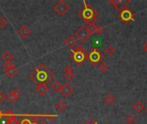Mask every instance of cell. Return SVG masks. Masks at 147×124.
I'll return each instance as SVG.
<instances>
[{"mask_svg": "<svg viewBox=\"0 0 147 124\" xmlns=\"http://www.w3.org/2000/svg\"><path fill=\"white\" fill-rule=\"evenodd\" d=\"M29 78L36 85H48L54 78V75L45 64L40 63L38 66L29 73Z\"/></svg>", "mask_w": 147, "mask_h": 124, "instance_id": "cell-1", "label": "cell"}, {"mask_svg": "<svg viewBox=\"0 0 147 124\" xmlns=\"http://www.w3.org/2000/svg\"><path fill=\"white\" fill-rule=\"evenodd\" d=\"M84 7L81 9L80 11H78V16L84 20V22L89 25L96 24L97 21V11L90 5L86 1H84Z\"/></svg>", "mask_w": 147, "mask_h": 124, "instance_id": "cell-2", "label": "cell"}, {"mask_svg": "<svg viewBox=\"0 0 147 124\" xmlns=\"http://www.w3.org/2000/svg\"><path fill=\"white\" fill-rule=\"evenodd\" d=\"M71 59L77 66H82L85 60H87V54L83 46H78L75 49H71Z\"/></svg>", "mask_w": 147, "mask_h": 124, "instance_id": "cell-3", "label": "cell"}, {"mask_svg": "<svg viewBox=\"0 0 147 124\" xmlns=\"http://www.w3.org/2000/svg\"><path fill=\"white\" fill-rule=\"evenodd\" d=\"M130 1H127L125 3L124 5H122V7L120 8L119 11H120V15L119 17L121 19V21L125 23H128L131 21H134L135 19V15L134 13L128 8L127 4L130 3Z\"/></svg>", "mask_w": 147, "mask_h": 124, "instance_id": "cell-4", "label": "cell"}, {"mask_svg": "<svg viewBox=\"0 0 147 124\" xmlns=\"http://www.w3.org/2000/svg\"><path fill=\"white\" fill-rule=\"evenodd\" d=\"M103 54L96 47H93L91 51L87 54V60L94 66H96L103 59Z\"/></svg>", "mask_w": 147, "mask_h": 124, "instance_id": "cell-5", "label": "cell"}, {"mask_svg": "<svg viewBox=\"0 0 147 124\" xmlns=\"http://www.w3.org/2000/svg\"><path fill=\"white\" fill-rule=\"evenodd\" d=\"M53 10L59 16H65L70 9L71 6L65 1V0H59L53 7Z\"/></svg>", "mask_w": 147, "mask_h": 124, "instance_id": "cell-6", "label": "cell"}, {"mask_svg": "<svg viewBox=\"0 0 147 124\" xmlns=\"http://www.w3.org/2000/svg\"><path fill=\"white\" fill-rule=\"evenodd\" d=\"M90 36L91 34L90 33L88 28L85 26H82L81 28H79L74 34V37H76L81 42H85Z\"/></svg>", "mask_w": 147, "mask_h": 124, "instance_id": "cell-7", "label": "cell"}, {"mask_svg": "<svg viewBox=\"0 0 147 124\" xmlns=\"http://www.w3.org/2000/svg\"><path fill=\"white\" fill-rule=\"evenodd\" d=\"M17 33H18V35L22 38V39H27L28 38L31 34H32V30L31 28L28 26V25H22L18 30H17Z\"/></svg>", "mask_w": 147, "mask_h": 124, "instance_id": "cell-8", "label": "cell"}, {"mask_svg": "<svg viewBox=\"0 0 147 124\" xmlns=\"http://www.w3.org/2000/svg\"><path fill=\"white\" fill-rule=\"evenodd\" d=\"M22 96V92L18 88H15L14 90H12L7 96L6 98L10 102V103H15L16 100L19 99V98Z\"/></svg>", "mask_w": 147, "mask_h": 124, "instance_id": "cell-9", "label": "cell"}, {"mask_svg": "<svg viewBox=\"0 0 147 124\" xmlns=\"http://www.w3.org/2000/svg\"><path fill=\"white\" fill-rule=\"evenodd\" d=\"M64 98H68L70 97L71 94L74 93V89L73 87L69 85L68 83H65L64 85H62V89L59 92Z\"/></svg>", "mask_w": 147, "mask_h": 124, "instance_id": "cell-10", "label": "cell"}, {"mask_svg": "<svg viewBox=\"0 0 147 124\" xmlns=\"http://www.w3.org/2000/svg\"><path fill=\"white\" fill-rule=\"evenodd\" d=\"M64 73H65V78L67 80H69V81L72 80L75 78V76H76L74 71H73V67L71 65H67V66H65V68H64Z\"/></svg>", "mask_w": 147, "mask_h": 124, "instance_id": "cell-11", "label": "cell"}, {"mask_svg": "<svg viewBox=\"0 0 147 124\" xmlns=\"http://www.w3.org/2000/svg\"><path fill=\"white\" fill-rule=\"evenodd\" d=\"M35 91L40 95V96H45L48 93L49 91V88L47 86V85H37L35 88Z\"/></svg>", "mask_w": 147, "mask_h": 124, "instance_id": "cell-12", "label": "cell"}, {"mask_svg": "<svg viewBox=\"0 0 147 124\" xmlns=\"http://www.w3.org/2000/svg\"><path fill=\"white\" fill-rule=\"evenodd\" d=\"M55 117H57V115H42L40 119L42 124H52L54 122Z\"/></svg>", "mask_w": 147, "mask_h": 124, "instance_id": "cell-13", "label": "cell"}, {"mask_svg": "<svg viewBox=\"0 0 147 124\" xmlns=\"http://www.w3.org/2000/svg\"><path fill=\"white\" fill-rule=\"evenodd\" d=\"M77 39L74 37V36H72V35H70V36H68L65 41H64V43H65V46H67L69 48H72V47H74L76 45H77Z\"/></svg>", "mask_w": 147, "mask_h": 124, "instance_id": "cell-14", "label": "cell"}, {"mask_svg": "<svg viewBox=\"0 0 147 124\" xmlns=\"http://www.w3.org/2000/svg\"><path fill=\"white\" fill-rule=\"evenodd\" d=\"M133 109L136 113H140L144 110L145 109V104L141 101H136L134 104L133 105Z\"/></svg>", "mask_w": 147, "mask_h": 124, "instance_id": "cell-15", "label": "cell"}, {"mask_svg": "<svg viewBox=\"0 0 147 124\" xmlns=\"http://www.w3.org/2000/svg\"><path fill=\"white\" fill-rule=\"evenodd\" d=\"M104 102L106 104L108 105H113L115 103V97L112 94V93H108L105 97H104Z\"/></svg>", "mask_w": 147, "mask_h": 124, "instance_id": "cell-16", "label": "cell"}, {"mask_svg": "<svg viewBox=\"0 0 147 124\" xmlns=\"http://www.w3.org/2000/svg\"><path fill=\"white\" fill-rule=\"evenodd\" d=\"M3 72H4V73H5L9 78H13V77L16 76L17 73H18V70L16 68V66L11 67V68H9V69H4Z\"/></svg>", "mask_w": 147, "mask_h": 124, "instance_id": "cell-17", "label": "cell"}, {"mask_svg": "<svg viewBox=\"0 0 147 124\" xmlns=\"http://www.w3.org/2000/svg\"><path fill=\"white\" fill-rule=\"evenodd\" d=\"M51 89H52L53 91H54L56 93H59V92H60V91L62 89V85L59 80H55L51 85Z\"/></svg>", "mask_w": 147, "mask_h": 124, "instance_id": "cell-18", "label": "cell"}, {"mask_svg": "<svg viewBox=\"0 0 147 124\" xmlns=\"http://www.w3.org/2000/svg\"><path fill=\"white\" fill-rule=\"evenodd\" d=\"M13 57H14V55L9 51H4L3 54H2V58L5 60V62L11 61V60L13 59Z\"/></svg>", "mask_w": 147, "mask_h": 124, "instance_id": "cell-19", "label": "cell"}, {"mask_svg": "<svg viewBox=\"0 0 147 124\" xmlns=\"http://www.w3.org/2000/svg\"><path fill=\"white\" fill-rule=\"evenodd\" d=\"M56 109L59 110V111H60V112H62V111H64L65 109H66V104H65V102H63V101H59L58 103H57V104H56Z\"/></svg>", "mask_w": 147, "mask_h": 124, "instance_id": "cell-20", "label": "cell"}, {"mask_svg": "<svg viewBox=\"0 0 147 124\" xmlns=\"http://www.w3.org/2000/svg\"><path fill=\"white\" fill-rule=\"evenodd\" d=\"M115 53V49L112 45H109L106 48H105V54L109 56H112Z\"/></svg>", "mask_w": 147, "mask_h": 124, "instance_id": "cell-21", "label": "cell"}, {"mask_svg": "<svg viewBox=\"0 0 147 124\" xmlns=\"http://www.w3.org/2000/svg\"><path fill=\"white\" fill-rule=\"evenodd\" d=\"M125 120H126V122H127V123L133 124L135 121H136V117H135V116L133 115V114H128V115L126 117Z\"/></svg>", "mask_w": 147, "mask_h": 124, "instance_id": "cell-22", "label": "cell"}, {"mask_svg": "<svg viewBox=\"0 0 147 124\" xmlns=\"http://www.w3.org/2000/svg\"><path fill=\"white\" fill-rule=\"evenodd\" d=\"M109 70V66L105 62H102L99 66V71L101 73H106Z\"/></svg>", "mask_w": 147, "mask_h": 124, "instance_id": "cell-23", "label": "cell"}, {"mask_svg": "<svg viewBox=\"0 0 147 124\" xmlns=\"http://www.w3.org/2000/svg\"><path fill=\"white\" fill-rule=\"evenodd\" d=\"M8 25V21L4 16H0V28H4Z\"/></svg>", "mask_w": 147, "mask_h": 124, "instance_id": "cell-24", "label": "cell"}, {"mask_svg": "<svg viewBox=\"0 0 147 124\" xmlns=\"http://www.w3.org/2000/svg\"><path fill=\"white\" fill-rule=\"evenodd\" d=\"M109 3L112 4L116 9L119 10V4L121 3V0H118V1H116V0H110L109 1Z\"/></svg>", "mask_w": 147, "mask_h": 124, "instance_id": "cell-25", "label": "cell"}, {"mask_svg": "<svg viewBox=\"0 0 147 124\" xmlns=\"http://www.w3.org/2000/svg\"><path fill=\"white\" fill-rule=\"evenodd\" d=\"M103 32H104V28H103L102 26H96L94 34H96L98 35H102Z\"/></svg>", "mask_w": 147, "mask_h": 124, "instance_id": "cell-26", "label": "cell"}, {"mask_svg": "<svg viewBox=\"0 0 147 124\" xmlns=\"http://www.w3.org/2000/svg\"><path fill=\"white\" fill-rule=\"evenodd\" d=\"M15 66V64L11 61H9V62H4L3 64V70L4 69H9V68H11V67H14Z\"/></svg>", "mask_w": 147, "mask_h": 124, "instance_id": "cell-27", "label": "cell"}, {"mask_svg": "<svg viewBox=\"0 0 147 124\" xmlns=\"http://www.w3.org/2000/svg\"><path fill=\"white\" fill-rule=\"evenodd\" d=\"M6 99V96L4 95V93L0 90V104H2L4 100Z\"/></svg>", "mask_w": 147, "mask_h": 124, "instance_id": "cell-28", "label": "cell"}, {"mask_svg": "<svg viewBox=\"0 0 147 124\" xmlns=\"http://www.w3.org/2000/svg\"><path fill=\"white\" fill-rule=\"evenodd\" d=\"M84 124H98L94 119H91V118H90L87 122H85Z\"/></svg>", "mask_w": 147, "mask_h": 124, "instance_id": "cell-29", "label": "cell"}, {"mask_svg": "<svg viewBox=\"0 0 147 124\" xmlns=\"http://www.w3.org/2000/svg\"><path fill=\"white\" fill-rule=\"evenodd\" d=\"M3 115H4V114H3V113L2 112V110H0V121L3 118Z\"/></svg>", "mask_w": 147, "mask_h": 124, "instance_id": "cell-30", "label": "cell"}, {"mask_svg": "<svg viewBox=\"0 0 147 124\" xmlns=\"http://www.w3.org/2000/svg\"><path fill=\"white\" fill-rule=\"evenodd\" d=\"M144 50L146 51V53L147 54V42H146V43L144 44Z\"/></svg>", "mask_w": 147, "mask_h": 124, "instance_id": "cell-31", "label": "cell"}, {"mask_svg": "<svg viewBox=\"0 0 147 124\" xmlns=\"http://www.w3.org/2000/svg\"><path fill=\"white\" fill-rule=\"evenodd\" d=\"M146 112H147V107H146Z\"/></svg>", "mask_w": 147, "mask_h": 124, "instance_id": "cell-32", "label": "cell"}, {"mask_svg": "<svg viewBox=\"0 0 147 124\" xmlns=\"http://www.w3.org/2000/svg\"><path fill=\"white\" fill-rule=\"evenodd\" d=\"M4 124H8V123H4Z\"/></svg>", "mask_w": 147, "mask_h": 124, "instance_id": "cell-33", "label": "cell"}]
</instances>
